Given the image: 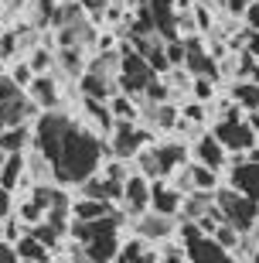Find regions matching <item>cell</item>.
Returning <instances> with one entry per match:
<instances>
[{"label": "cell", "instance_id": "5", "mask_svg": "<svg viewBox=\"0 0 259 263\" xmlns=\"http://www.w3.org/2000/svg\"><path fill=\"white\" fill-rule=\"evenodd\" d=\"M215 205H218L222 219H225L229 226H235L239 233H249L252 226H256V219H259V202L246 198L232 185L229 188H215Z\"/></svg>", "mask_w": 259, "mask_h": 263}, {"label": "cell", "instance_id": "23", "mask_svg": "<svg viewBox=\"0 0 259 263\" xmlns=\"http://www.w3.org/2000/svg\"><path fill=\"white\" fill-rule=\"evenodd\" d=\"M106 106H109L113 120H130V123H136V117H140L133 96H126V92H113V96L106 99Z\"/></svg>", "mask_w": 259, "mask_h": 263}, {"label": "cell", "instance_id": "16", "mask_svg": "<svg viewBox=\"0 0 259 263\" xmlns=\"http://www.w3.org/2000/svg\"><path fill=\"white\" fill-rule=\"evenodd\" d=\"M150 212H161V215H177V212H181V192H177L174 185L154 181V185H150Z\"/></svg>", "mask_w": 259, "mask_h": 263}, {"label": "cell", "instance_id": "3", "mask_svg": "<svg viewBox=\"0 0 259 263\" xmlns=\"http://www.w3.org/2000/svg\"><path fill=\"white\" fill-rule=\"evenodd\" d=\"M116 72H119V51H99V59H92V65L78 76L82 92L89 99H109L116 92Z\"/></svg>", "mask_w": 259, "mask_h": 263}, {"label": "cell", "instance_id": "31", "mask_svg": "<svg viewBox=\"0 0 259 263\" xmlns=\"http://www.w3.org/2000/svg\"><path fill=\"white\" fill-rule=\"evenodd\" d=\"M21 92H24V89H21L17 82H14V79L7 76V72H4V76H0V103H7V99L21 96Z\"/></svg>", "mask_w": 259, "mask_h": 263}, {"label": "cell", "instance_id": "40", "mask_svg": "<svg viewBox=\"0 0 259 263\" xmlns=\"http://www.w3.org/2000/svg\"><path fill=\"white\" fill-rule=\"evenodd\" d=\"M24 263H51V260H24Z\"/></svg>", "mask_w": 259, "mask_h": 263}, {"label": "cell", "instance_id": "37", "mask_svg": "<svg viewBox=\"0 0 259 263\" xmlns=\"http://www.w3.org/2000/svg\"><path fill=\"white\" fill-rule=\"evenodd\" d=\"M246 48H249L252 59H259V34H249V45H246Z\"/></svg>", "mask_w": 259, "mask_h": 263}, {"label": "cell", "instance_id": "1", "mask_svg": "<svg viewBox=\"0 0 259 263\" xmlns=\"http://www.w3.org/2000/svg\"><path fill=\"white\" fill-rule=\"evenodd\" d=\"M34 140H38L41 157L51 164L58 185H82L103 164L99 137L78 127L65 113L45 109V117H38V127H34Z\"/></svg>", "mask_w": 259, "mask_h": 263}, {"label": "cell", "instance_id": "21", "mask_svg": "<svg viewBox=\"0 0 259 263\" xmlns=\"http://www.w3.org/2000/svg\"><path fill=\"white\" fill-rule=\"evenodd\" d=\"M14 253H17L21 263H24V260H51V250L41 243V239H34L31 233H24V236L14 239Z\"/></svg>", "mask_w": 259, "mask_h": 263}, {"label": "cell", "instance_id": "26", "mask_svg": "<svg viewBox=\"0 0 259 263\" xmlns=\"http://www.w3.org/2000/svg\"><path fill=\"white\" fill-rule=\"evenodd\" d=\"M58 59H62V68H65L68 76H82L86 72V62H82V48H62L58 51Z\"/></svg>", "mask_w": 259, "mask_h": 263}, {"label": "cell", "instance_id": "30", "mask_svg": "<svg viewBox=\"0 0 259 263\" xmlns=\"http://www.w3.org/2000/svg\"><path fill=\"white\" fill-rule=\"evenodd\" d=\"M10 79H14L21 89H28V82L34 79V72H31L28 62H14V68H10Z\"/></svg>", "mask_w": 259, "mask_h": 263}, {"label": "cell", "instance_id": "38", "mask_svg": "<svg viewBox=\"0 0 259 263\" xmlns=\"http://www.w3.org/2000/svg\"><path fill=\"white\" fill-rule=\"evenodd\" d=\"M72 263H92V260H89V256L82 253V250H78V246H72Z\"/></svg>", "mask_w": 259, "mask_h": 263}, {"label": "cell", "instance_id": "7", "mask_svg": "<svg viewBox=\"0 0 259 263\" xmlns=\"http://www.w3.org/2000/svg\"><path fill=\"white\" fill-rule=\"evenodd\" d=\"M181 243H184V263H235V256L229 250H222L211 236H205L202 229H194L191 222L181 226Z\"/></svg>", "mask_w": 259, "mask_h": 263}, {"label": "cell", "instance_id": "6", "mask_svg": "<svg viewBox=\"0 0 259 263\" xmlns=\"http://www.w3.org/2000/svg\"><path fill=\"white\" fill-rule=\"evenodd\" d=\"M154 79H157V72L147 65L130 45L119 51V72H116V89H119V92H126V96L136 99V96L147 92V86H150Z\"/></svg>", "mask_w": 259, "mask_h": 263}, {"label": "cell", "instance_id": "11", "mask_svg": "<svg viewBox=\"0 0 259 263\" xmlns=\"http://www.w3.org/2000/svg\"><path fill=\"white\" fill-rule=\"evenodd\" d=\"M119 209L126 215H140L150 209V181L144 175H130L123 181V195H119Z\"/></svg>", "mask_w": 259, "mask_h": 263}, {"label": "cell", "instance_id": "8", "mask_svg": "<svg viewBox=\"0 0 259 263\" xmlns=\"http://www.w3.org/2000/svg\"><path fill=\"white\" fill-rule=\"evenodd\" d=\"M211 137H215L225 151H232L235 157H242L252 144H256V134H252V127L246 123V117L232 113V109L218 120V127H215V134H211Z\"/></svg>", "mask_w": 259, "mask_h": 263}, {"label": "cell", "instance_id": "19", "mask_svg": "<svg viewBox=\"0 0 259 263\" xmlns=\"http://www.w3.org/2000/svg\"><path fill=\"white\" fill-rule=\"evenodd\" d=\"M103 215H113V205L103 202V198H78V202H72V219L75 222L103 219Z\"/></svg>", "mask_w": 259, "mask_h": 263}, {"label": "cell", "instance_id": "10", "mask_svg": "<svg viewBox=\"0 0 259 263\" xmlns=\"http://www.w3.org/2000/svg\"><path fill=\"white\" fill-rule=\"evenodd\" d=\"M184 45V59L181 65L191 72V76H202V79H218V62L211 59L208 51L202 48V38L198 34H188V38L181 41Z\"/></svg>", "mask_w": 259, "mask_h": 263}, {"label": "cell", "instance_id": "18", "mask_svg": "<svg viewBox=\"0 0 259 263\" xmlns=\"http://www.w3.org/2000/svg\"><path fill=\"white\" fill-rule=\"evenodd\" d=\"M109 263H161V256L154 253V243H144V239L136 236V239H130L126 246H119V253Z\"/></svg>", "mask_w": 259, "mask_h": 263}, {"label": "cell", "instance_id": "39", "mask_svg": "<svg viewBox=\"0 0 259 263\" xmlns=\"http://www.w3.org/2000/svg\"><path fill=\"white\" fill-rule=\"evenodd\" d=\"M161 263H184V256H181V253H177V250H171V253L164 256V260H161Z\"/></svg>", "mask_w": 259, "mask_h": 263}, {"label": "cell", "instance_id": "15", "mask_svg": "<svg viewBox=\"0 0 259 263\" xmlns=\"http://www.w3.org/2000/svg\"><path fill=\"white\" fill-rule=\"evenodd\" d=\"M194 161L205 164V167H211V171H218V167L229 164V151H225L211 134H205V137L194 140Z\"/></svg>", "mask_w": 259, "mask_h": 263}, {"label": "cell", "instance_id": "22", "mask_svg": "<svg viewBox=\"0 0 259 263\" xmlns=\"http://www.w3.org/2000/svg\"><path fill=\"white\" fill-rule=\"evenodd\" d=\"M31 144V130L28 127H7L0 130V151L4 154H24V147Z\"/></svg>", "mask_w": 259, "mask_h": 263}, {"label": "cell", "instance_id": "34", "mask_svg": "<svg viewBox=\"0 0 259 263\" xmlns=\"http://www.w3.org/2000/svg\"><path fill=\"white\" fill-rule=\"evenodd\" d=\"M202 120H205V106L198 103V99H194L191 106L184 109V123H202Z\"/></svg>", "mask_w": 259, "mask_h": 263}, {"label": "cell", "instance_id": "20", "mask_svg": "<svg viewBox=\"0 0 259 263\" xmlns=\"http://www.w3.org/2000/svg\"><path fill=\"white\" fill-rule=\"evenodd\" d=\"M21 178H24V154H7L0 164V188L4 192H17Z\"/></svg>", "mask_w": 259, "mask_h": 263}, {"label": "cell", "instance_id": "4", "mask_svg": "<svg viewBox=\"0 0 259 263\" xmlns=\"http://www.w3.org/2000/svg\"><path fill=\"white\" fill-rule=\"evenodd\" d=\"M136 164H140V175L147 181H161L171 171L184 164V147L181 144H147L140 154H136Z\"/></svg>", "mask_w": 259, "mask_h": 263}, {"label": "cell", "instance_id": "9", "mask_svg": "<svg viewBox=\"0 0 259 263\" xmlns=\"http://www.w3.org/2000/svg\"><path fill=\"white\" fill-rule=\"evenodd\" d=\"M106 140H109V151H113V157H119V161H130V157H136L147 144H150V134H147V130H140L136 123H130V120H116L113 130L106 134Z\"/></svg>", "mask_w": 259, "mask_h": 263}, {"label": "cell", "instance_id": "28", "mask_svg": "<svg viewBox=\"0 0 259 263\" xmlns=\"http://www.w3.org/2000/svg\"><path fill=\"white\" fill-rule=\"evenodd\" d=\"M28 65H31V72H34V76H45V72L51 68V51L38 48V51H34V55L28 59Z\"/></svg>", "mask_w": 259, "mask_h": 263}, {"label": "cell", "instance_id": "12", "mask_svg": "<svg viewBox=\"0 0 259 263\" xmlns=\"http://www.w3.org/2000/svg\"><path fill=\"white\" fill-rule=\"evenodd\" d=\"M174 229H177V226H174V215H161V212H150V209L136 215V236H140L144 243H161Z\"/></svg>", "mask_w": 259, "mask_h": 263}, {"label": "cell", "instance_id": "33", "mask_svg": "<svg viewBox=\"0 0 259 263\" xmlns=\"http://www.w3.org/2000/svg\"><path fill=\"white\" fill-rule=\"evenodd\" d=\"M78 7L86 10L92 21H99V17L106 14V0H78Z\"/></svg>", "mask_w": 259, "mask_h": 263}, {"label": "cell", "instance_id": "41", "mask_svg": "<svg viewBox=\"0 0 259 263\" xmlns=\"http://www.w3.org/2000/svg\"><path fill=\"white\" fill-rule=\"evenodd\" d=\"M0 76H4V59H0Z\"/></svg>", "mask_w": 259, "mask_h": 263}, {"label": "cell", "instance_id": "2", "mask_svg": "<svg viewBox=\"0 0 259 263\" xmlns=\"http://www.w3.org/2000/svg\"><path fill=\"white\" fill-rule=\"evenodd\" d=\"M72 239L92 263H109L119 253V215H103V219H89V222L68 226Z\"/></svg>", "mask_w": 259, "mask_h": 263}, {"label": "cell", "instance_id": "42", "mask_svg": "<svg viewBox=\"0 0 259 263\" xmlns=\"http://www.w3.org/2000/svg\"><path fill=\"white\" fill-rule=\"evenodd\" d=\"M4 157H7V154H4V151H0V164H4Z\"/></svg>", "mask_w": 259, "mask_h": 263}, {"label": "cell", "instance_id": "32", "mask_svg": "<svg viewBox=\"0 0 259 263\" xmlns=\"http://www.w3.org/2000/svg\"><path fill=\"white\" fill-rule=\"evenodd\" d=\"M242 21H246V31L249 34H259V0H252L249 7L242 10Z\"/></svg>", "mask_w": 259, "mask_h": 263}, {"label": "cell", "instance_id": "35", "mask_svg": "<svg viewBox=\"0 0 259 263\" xmlns=\"http://www.w3.org/2000/svg\"><path fill=\"white\" fill-rule=\"evenodd\" d=\"M10 205H14L10 192H4V188H0V219H7V215H10Z\"/></svg>", "mask_w": 259, "mask_h": 263}, {"label": "cell", "instance_id": "36", "mask_svg": "<svg viewBox=\"0 0 259 263\" xmlns=\"http://www.w3.org/2000/svg\"><path fill=\"white\" fill-rule=\"evenodd\" d=\"M222 4H225V7H229V10H232V14H242V10L249 7L252 0H222Z\"/></svg>", "mask_w": 259, "mask_h": 263}, {"label": "cell", "instance_id": "29", "mask_svg": "<svg viewBox=\"0 0 259 263\" xmlns=\"http://www.w3.org/2000/svg\"><path fill=\"white\" fill-rule=\"evenodd\" d=\"M211 96H215V79L194 76V99H198V103H208Z\"/></svg>", "mask_w": 259, "mask_h": 263}, {"label": "cell", "instance_id": "25", "mask_svg": "<svg viewBox=\"0 0 259 263\" xmlns=\"http://www.w3.org/2000/svg\"><path fill=\"white\" fill-rule=\"evenodd\" d=\"M211 239H215L222 250L235 253V250H239V243H242V233L235 229V226H229V222H218V226H215V233H211Z\"/></svg>", "mask_w": 259, "mask_h": 263}, {"label": "cell", "instance_id": "27", "mask_svg": "<svg viewBox=\"0 0 259 263\" xmlns=\"http://www.w3.org/2000/svg\"><path fill=\"white\" fill-rule=\"evenodd\" d=\"M17 45H21L17 31H0V59H4V62L17 55Z\"/></svg>", "mask_w": 259, "mask_h": 263}, {"label": "cell", "instance_id": "24", "mask_svg": "<svg viewBox=\"0 0 259 263\" xmlns=\"http://www.w3.org/2000/svg\"><path fill=\"white\" fill-rule=\"evenodd\" d=\"M232 99H235V106L242 109H259V86L249 82V79H235V86H232Z\"/></svg>", "mask_w": 259, "mask_h": 263}, {"label": "cell", "instance_id": "14", "mask_svg": "<svg viewBox=\"0 0 259 263\" xmlns=\"http://www.w3.org/2000/svg\"><path fill=\"white\" fill-rule=\"evenodd\" d=\"M31 117H38V106L28 99V92H21V96L7 99V103H0V130H7V127H28Z\"/></svg>", "mask_w": 259, "mask_h": 263}, {"label": "cell", "instance_id": "13", "mask_svg": "<svg viewBox=\"0 0 259 263\" xmlns=\"http://www.w3.org/2000/svg\"><path fill=\"white\" fill-rule=\"evenodd\" d=\"M232 188L242 192L246 198L259 202V164L256 161H246V157H235L232 161V175H229Z\"/></svg>", "mask_w": 259, "mask_h": 263}, {"label": "cell", "instance_id": "17", "mask_svg": "<svg viewBox=\"0 0 259 263\" xmlns=\"http://www.w3.org/2000/svg\"><path fill=\"white\" fill-rule=\"evenodd\" d=\"M28 99L38 109H55L58 106V86H55V79H51L48 72H45V76H34L28 82Z\"/></svg>", "mask_w": 259, "mask_h": 263}]
</instances>
